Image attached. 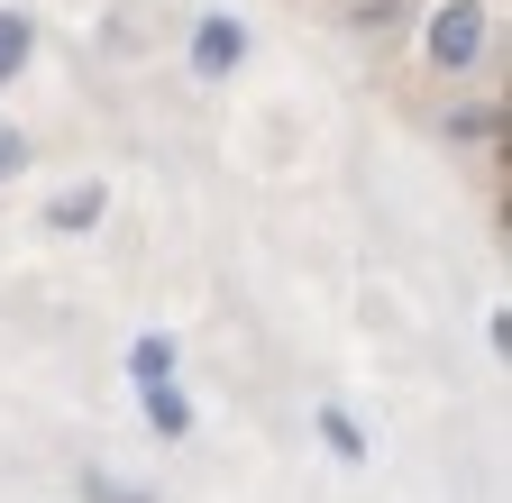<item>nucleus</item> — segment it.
Masks as SVG:
<instances>
[{
  "mask_svg": "<svg viewBox=\"0 0 512 503\" xmlns=\"http://www.w3.org/2000/svg\"><path fill=\"white\" fill-rule=\"evenodd\" d=\"M476 55H485V0H448V10L430 19V65L458 74V65H476Z\"/></svg>",
  "mask_w": 512,
  "mask_h": 503,
  "instance_id": "1",
  "label": "nucleus"
},
{
  "mask_svg": "<svg viewBox=\"0 0 512 503\" xmlns=\"http://www.w3.org/2000/svg\"><path fill=\"white\" fill-rule=\"evenodd\" d=\"M238 55H247V28L238 19H202V28H192V65H202V74H229Z\"/></svg>",
  "mask_w": 512,
  "mask_h": 503,
  "instance_id": "2",
  "label": "nucleus"
},
{
  "mask_svg": "<svg viewBox=\"0 0 512 503\" xmlns=\"http://www.w3.org/2000/svg\"><path fill=\"white\" fill-rule=\"evenodd\" d=\"M147 421H156L165 439H183V430H192V403H183V394L165 385V375H156V385H147Z\"/></svg>",
  "mask_w": 512,
  "mask_h": 503,
  "instance_id": "3",
  "label": "nucleus"
},
{
  "mask_svg": "<svg viewBox=\"0 0 512 503\" xmlns=\"http://www.w3.org/2000/svg\"><path fill=\"white\" fill-rule=\"evenodd\" d=\"M128 375H138V385H156V375H174V339H165V330H147L138 348H128Z\"/></svg>",
  "mask_w": 512,
  "mask_h": 503,
  "instance_id": "4",
  "label": "nucleus"
},
{
  "mask_svg": "<svg viewBox=\"0 0 512 503\" xmlns=\"http://www.w3.org/2000/svg\"><path fill=\"white\" fill-rule=\"evenodd\" d=\"M46 220H55V229H92V220H101V183H74V193H64Z\"/></svg>",
  "mask_w": 512,
  "mask_h": 503,
  "instance_id": "5",
  "label": "nucleus"
},
{
  "mask_svg": "<svg viewBox=\"0 0 512 503\" xmlns=\"http://www.w3.org/2000/svg\"><path fill=\"white\" fill-rule=\"evenodd\" d=\"M19 65H28V19H19V10H0V83H10Z\"/></svg>",
  "mask_w": 512,
  "mask_h": 503,
  "instance_id": "6",
  "label": "nucleus"
},
{
  "mask_svg": "<svg viewBox=\"0 0 512 503\" xmlns=\"http://www.w3.org/2000/svg\"><path fill=\"white\" fill-rule=\"evenodd\" d=\"M320 439H330V449H339V458H348V467H357V458H366V430H357V421H348V412H320Z\"/></svg>",
  "mask_w": 512,
  "mask_h": 503,
  "instance_id": "7",
  "label": "nucleus"
},
{
  "mask_svg": "<svg viewBox=\"0 0 512 503\" xmlns=\"http://www.w3.org/2000/svg\"><path fill=\"white\" fill-rule=\"evenodd\" d=\"M19 165H28V138H19V129H10V119H0V183H10V174H19Z\"/></svg>",
  "mask_w": 512,
  "mask_h": 503,
  "instance_id": "8",
  "label": "nucleus"
},
{
  "mask_svg": "<svg viewBox=\"0 0 512 503\" xmlns=\"http://www.w3.org/2000/svg\"><path fill=\"white\" fill-rule=\"evenodd\" d=\"M92 503H147V494H119V485H101V476H92Z\"/></svg>",
  "mask_w": 512,
  "mask_h": 503,
  "instance_id": "9",
  "label": "nucleus"
}]
</instances>
